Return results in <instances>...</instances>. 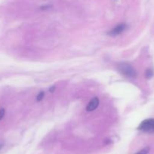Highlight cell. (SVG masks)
<instances>
[{"instance_id": "cell-10", "label": "cell", "mask_w": 154, "mask_h": 154, "mask_svg": "<svg viewBox=\"0 0 154 154\" xmlns=\"http://www.w3.org/2000/svg\"><path fill=\"white\" fill-rule=\"evenodd\" d=\"M2 146H3V145H2V144H0V149H2Z\"/></svg>"}, {"instance_id": "cell-3", "label": "cell", "mask_w": 154, "mask_h": 154, "mask_svg": "<svg viewBox=\"0 0 154 154\" xmlns=\"http://www.w3.org/2000/svg\"><path fill=\"white\" fill-rule=\"evenodd\" d=\"M125 29H126V25L125 23H120V24L117 25L112 29H111L108 32V35H110V36H116V35H118L122 33Z\"/></svg>"}, {"instance_id": "cell-6", "label": "cell", "mask_w": 154, "mask_h": 154, "mask_svg": "<svg viewBox=\"0 0 154 154\" xmlns=\"http://www.w3.org/2000/svg\"><path fill=\"white\" fill-rule=\"evenodd\" d=\"M44 96H45V93L43 92V91H40V92L38 93V95H37L36 97V100L37 101H41V100L43 99Z\"/></svg>"}, {"instance_id": "cell-9", "label": "cell", "mask_w": 154, "mask_h": 154, "mask_svg": "<svg viewBox=\"0 0 154 154\" xmlns=\"http://www.w3.org/2000/svg\"><path fill=\"white\" fill-rule=\"evenodd\" d=\"M54 89H55V87H53V88H51L49 89V91H51V92H52V91H54Z\"/></svg>"}, {"instance_id": "cell-5", "label": "cell", "mask_w": 154, "mask_h": 154, "mask_svg": "<svg viewBox=\"0 0 154 154\" xmlns=\"http://www.w3.org/2000/svg\"><path fill=\"white\" fill-rule=\"evenodd\" d=\"M149 152V147H145L143 149H142L141 150L139 151L138 152H137L136 154H148Z\"/></svg>"}, {"instance_id": "cell-1", "label": "cell", "mask_w": 154, "mask_h": 154, "mask_svg": "<svg viewBox=\"0 0 154 154\" xmlns=\"http://www.w3.org/2000/svg\"><path fill=\"white\" fill-rule=\"evenodd\" d=\"M118 69H119V72L127 78L134 79L137 77V72H136L135 69L130 63H126V62L119 63Z\"/></svg>"}, {"instance_id": "cell-4", "label": "cell", "mask_w": 154, "mask_h": 154, "mask_svg": "<svg viewBox=\"0 0 154 154\" xmlns=\"http://www.w3.org/2000/svg\"><path fill=\"white\" fill-rule=\"evenodd\" d=\"M99 103H100V100L97 98V97H93L91 100L89 101V103H88L86 106V110L88 112H92L94 109H96L97 108V106H99Z\"/></svg>"}, {"instance_id": "cell-8", "label": "cell", "mask_w": 154, "mask_h": 154, "mask_svg": "<svg viewBox=\"0 0 154 154\" xmlns=\"http://www.w3.org/2000/svg\"><path fill=\"white\" fill-rule=\"evenodd\" d=\"M152 75H153V72H152V71L151 70V69H147V70L146 71V78H150V77L152 76Z\"/></svg>"}, {"instance_id": "cell-2", "label": "cell", "mask_w": 154, "mask_h": 154, "mask_svg": "<svg viewBox=\"0 0 154 154\" xmlns=\"http://www.w3.org/2000/svg\"><path fill=\"white\" fill-rule=\"evenodd\" d=\"M137 129L146 133H154V119H146L139 125Z\"/></svg>"}, {"instance_id": "cell-7", "label": "cell", "mask_w": 154, "mask_h": 154, "mask_svg": "<svg viewBox=\"0 0 154 154\" xmlns=\"http://www.w3.org/2000/svg\"><path fill=\"white\" fill-rule=\"evenodd\" d=\"M5 109H4V108H1V109H0V120L3 119V117L5 116Z\"/></svg>"}]
</instances>
